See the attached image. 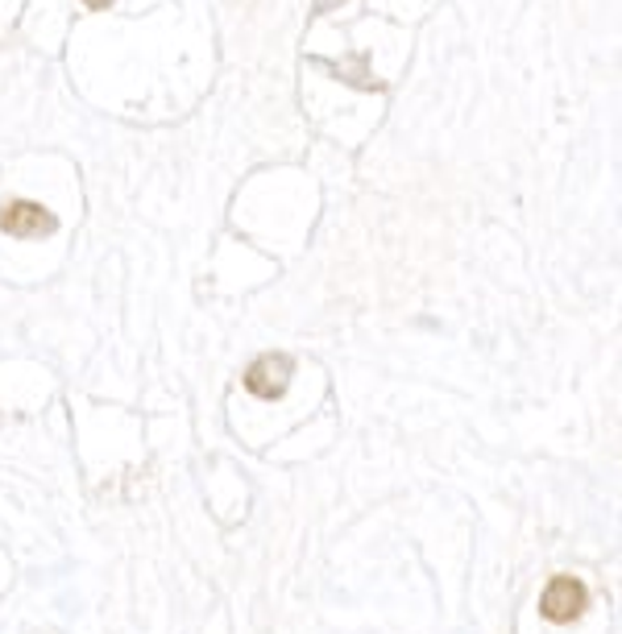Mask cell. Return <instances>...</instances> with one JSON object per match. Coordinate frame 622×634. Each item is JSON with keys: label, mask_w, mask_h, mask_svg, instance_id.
<instances>
[{"label": "cell", "mask_w": 622, "mask_h": 634, "mask_svg": "<svg viewBox=\"0 0 622 634\" xmlns=\"http://www.w3.org/2000/svg\"><path fill=\"white\" fill-rule=\"evenodd\" d=\"M585 605H589V593H585L581 580L573 577H556L540 597V614L547 622H573V618L585 614Z\"/></svg>", "instance_id": "6da1fadb"}, {"label": "cell", "mask_w": 622, "mask_h": 634, "mask_svg": "<svg viewBox=\"0 0 622 634\" xmlns=\"http://www.w3.org/2000/svg\"><path fill=\"white\" fill-rule=\"evenodd\" d=\"M291 370H295V361L283 353L274 356H262V361H253L246 370V390L253 398H279V394L291 386Z\"/></svg>", "instance_id": "7a4b0ae2"}, {"label": "cell", "mask_w": 622, "mask_h": 634, "mask_svg": "<svg viewBox=\"0 0 622 634\" xmlns=\"http://www.w3.org/2000/svg\"><path fill=\"white\" fill-rule=\"evenodd\" d=\"M0 228H4L9 237H46V233H55V216H50V212H46L42 204L18 200V204L4 207V216H0Z\"/></svg>", "instance_id": "3957f363"}, {"label": "cell", "mask_w": 622, "mask_h": 634, "mask_svg": "<svg viewBox=\"0 0 622 634\" xmlns=\"http://www.w3.org/2000/svg\"><path fill=\"white\" fill-rule=\"evenodd\" d=\"M83 4H88V9H109L113 0H83Z\"/></svg>", "instance_id": "277c9868"}]
</instances>
